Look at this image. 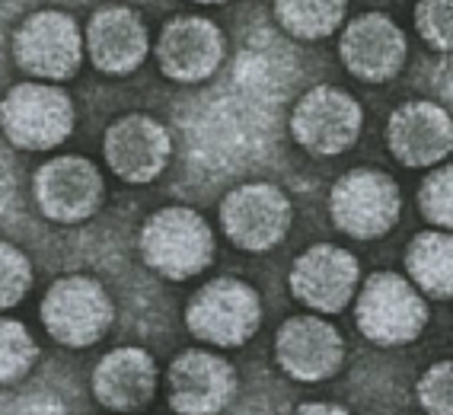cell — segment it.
<instances>
[{"label": "cell", "instance_id": "obj_21", "mask_svg": "<svg viewBox=\"0 0 453 415\" xmlns=\"http://www.w3.org/2000/svg\"><path fill=\"white\" fill-rule=\"evenodd\" d=\"M278 29L300 42L329 39L349 13V0H272Z\"/></svg>", "mask_w": 453, "mask_h": 415}, {"label": "cell", "instance_id": "obj_25", "mask_svg": "<svg viewBox=\"0 0 453 415\" xmlns=\"http://www.w3.org/2000/svg\"><path fill=\"white\" fill-rule=\"evenodd\" d=\"M415 29L434 51H453V0H418Z\"/></svg>", "mask_w": 453, "mask_h": 415}, {"label": "cell", "instance_id": "obj_26", "mask_svg": "<svg viewBox=\"0 0 453 415\" xmlns=\"http://www.w3.org/2000/svg\"><path fill=\"white\" fill-rule=\"evenodd\" d=\"M415 396L425 415H453V361H437L415 383Z\"/></svg>", "mask_w": 453, "mask_h": 415}, {"label": "cell", "instance_id": "obj_6", "mask_svg": "<svg viewBox=\"0 0 453 415\" xmlns=\"http://www.w3.org/2000/svg\"><path fill=\"white\" fill-rule=\"evenodd\" d=\"M13 65L45 83H65L81 71L87 45L83 29L65 10H35L13 29Z\"/></svg>", "mask_w": 453, "mask_h": 415}, {"label": "cell", "instance_id": "obj_18", "mask_svg": "<svg viewBox=\"0 0 453 415\" xmlns=\"http://www.w3.org/2000/svg\"><path fill=\"white\" fill-rule=\"evenodd\" d=\"M389 154L409 170H431L453 154V115L431 99L393 109L387 122Z\"/></svg>", "mask_w": 453, "mask_h": 415}, {"label": "cell", "instance_id": "obj_13", "mask_svg": "<svg viewBox=\"0 0 453 415\" xmlns=\"http://www.w3.org/2000/svg\"><path fill=\"white\" fill-rule=\"evenodd\" d=\"M240 390L236 367L218 351L186 349L166 367V399L176 415H220Z\"/></svg>", "mask_w": 453, "mask_h": 415}, {"label": "cell", "instance_id": "obj_24", "mask_svg": "<svg viewBox=\"0 0 453 415\" xmlns=\"http://www.w3.org/2000/svg\"><path fill=\"white\" fill-rule=\"evenodd\" d=\"M35 272L19 246L0 240V310H13L33 291Z\"/></svg>", "mask_w": 453, "mask_h": 415}, {"label": "cell", "instance_id": "obj_9", "mask_svg": "<svg viewBox=\"0 0 453 415\" xmlns=\"http://www.w3.org/2000/svg\"><path fill=\"white\" fill-rule=\"evenodd\" d=\"M365 109L342 87H310L291 109V138L310 157H339L357 144Z\"/></svg>", "mask_w": 453, "mask_h": 415}, {"label": "cell", "instance_id": "obj_27", "mask_svg": "<svg viewBox=\"0 0 453 415\" xmlns=\"http://www.w3.org/2000/svg\"><path fill=\"white\" fill-rule=\"evenodd\" d=\"M294 415H351L345 406L339 403H326V399H313V403H300L294 409Z\"/></svg>", "mask_w": 453, "mask_h": 415}, {"label": "cell", "instance_id": "obj_8", "mask_svg": "<svg viewBox=\"0 0 453 415\" xmlns=\"http://www.w3.org/2000/svg\"><path fill=\"white\" fill-rule=\"evenodd\" d=\"M220 230L243 253H268L294 224V204L275 182H243L218 204Z\"/></svg>", "mask_w": 453, "mask_h": 415}, {"label": "cell", "instance_id": "obj_5", "mask_svg": "<svg viewBox=\"0 0 453 415\" xmlns=\"http://www.w3.org/2000/svg\"><path fill=\"white\" fill-rule=\"evenodd\" d=\"M45 333L65 349H89L115 323V304L105 285L93 275L55 278L39 304Z\"/></svg>", "mask_w": 453, "mask_h": 415}, {"label": "cell", "instance_id": "obj_7", "mask_svg": "<svg viewBox=\"0 0 453 415\" xmlns=\"http://www.w3.org/2000/svg\"><path fill=\"white\" fill-rule=\"evenodd\" d=\"M403 214L399 182L383 170L357 166L339 176L329 192L332 224L351 240H380L396 227Z\"/></svg>", "mask_w": 453, "mask_h": 415}, {"label": "cell", "instance_id": "obj_12", "mask_svg": "<svg viewBox=\"0 0 453 415\" xmlns=\"http://www.w3.org/2000/svg\"><path fill=\"white\" fill-rule=\"evenodd\" d=\"M288 285L294 301L319 317H329V313H342L355 301L361 288V265L345 246L313 243L294 259Z\"/></svg>", "mask_w": 453, "mask_h": 415}, {"label": "cell", "instance_id": "obj_11", "mask_svg": "<svg viewBox=\"0 0 453 415\" xmlns=\"http://www.w3.org/2000/svg\"><path fill=\"white\" fill-rule=\"evenodd\" d=\"M157 67L173 83L211 81L226 58V39L214 19L202 13H182L163 23L154 45Z\"/></svg>", "mask_w": 453, "mask_h": 415}, {"label": "cell", "instance_id": "obj_28", "mask_svg": "<svg viewBox=\"0 0 453 415\" xmlns=\"http://www.w3.org/2000/svg\"><path fill=\"white\" fill-rule=\"evenodd\" d=\"M192 4H202V7H224L230 0H192Z\"/></svg>", "mask_w": 453, "mask_h": 415}, {"label": "cell", "instance_id": "obj_4", "mask_svg": "<svg viewBox=\"0 0 453 415\" xmlns=\"http://www.w3.org/2000/svg\"><path fill=\"white\" fill-rule=\"evenodd\" d=\"M259 291L234 275L204 281L186 304V329L211 349H240L259 333Z\"/></svg>", "mask_w": 453, "mask_h": 415}, {"label": "cell", "instance_id": "obj_15", "mask_svg": "<svg viewBox=\"0 0 453 415\" xmlns=\"http://www.w3.org/2000/svg\"><path fill=\"white\" fill-rule=\"evenodd\" d=\"M272 355L291 380L323 383L345 365V339L319 313H300L281 323L272 342Z\"/></svg>", "mask_w": 453, "mask_h": 415}, {"label": "cell", "instance_id": "obj_2", "mask_svg": "<svg viewBox=\"0 0 453 415\" xmlns=\"http://www.w3.org/2000/svg\"><path fill=\"white\" fill-rule=\"evenodd\" d=\"M77 109L61 83L23 81L0 96V134L29 154H49L73 134Z\"/></svg>", "mask_w": 453, "mask_h": 415}, {"label": "cell", "instance_id": "obj_23", "mask_svg": "<svg viewBox=\"0 0 453 415\" xmlns=\"http://www.w3.org/2000/svg\"><path fill=\"white\" fill-rule=\"evenodd\" d=\"M418 211L431 227L453 234V163L431 170L418 186Z\"/></svg>", "mask_w": 453, "mask_h": 415}, {"label": "cell", "instance_id": "obj_1", "mask_svg": "<svg viewBox=\"0 0 453 415\" xmlns=\"http://www.w3.org/2000/svg\"><path fill=\"white\" fill-rule=\"evenodd\" d=\"M141 259L150 272L170 281L198 278L218 253L214 230L188 204H166L141 224L138 230Z\"/></svg>", "mask_w": 453, "mask_h": 415}, {"label": "cell", "instance_id": "obj_17", "mask_svg": "<svg viewBox=\"0 0 453 415\" xmlns=\"http://www.w3.org/2000/svg\"><path fill=\"white\" fill-rule=\"evenodd\" d=\"M87 58L105 77H128L150 55V33L138 10L128 4H105L93 10L83 29Z\"/></svg>", "mask_w": 453, "mask_h": 415}, {"label": "cell", "instance_id": "obj_14", "mask_svg": "<svg viewBox=\"0 0 453 415\" xmlns=\"http://www.w3.org/2000/svg\"><path fill=\"white\" fill-rule=\"evenodd\" d=\"M105 166L128 186H147L170 166L173 134L147 112H128L115 119L103 134Z\"/></svg>", "mask_w": 453, "mask_h": 415}, {"label": "cell", "instance_id": "obj_10", "mask_svg": "<svg viewBox=\"0 0 453 415\" xmlns=\"http://www.w3.org/2000/svg\"><path fill=\"white\" fill-rule=\"evenodd\" d=\"M33 198L42 218L55 224H83L103 208L105 180L89 157L61 154L35 170Z\"/></svg>", "mask_w": 453, "mask_h": 415}, {"label": "cell", "instance_id": "obj_20", "mask_svg": "<svg viewBox=\"0 0 453 415\" xmlns=\"http://www.w3.org/2000/svg\"><path fill=\"white\" fill-rule=\"evenodd\" d=\"M405 278L425 297L453 301V234L450 230H421L405 246Z\"/></svg>", "mask_w": 453, "mask_h": 415}, {"label": "cell", "instance_id": "obj_22", "mask_svg": "<svg viewBox=\"0 0 453 415\" xmlns=\"http://www.w3.org/2000/svg\"><path fill=\"white\" fill-rule=\"evenodd\" d=\"M39 361V342L29 326L13 317H0V387L23 380Z\"/></svg>", "mask_w": 453, "mask_h": 415}, {"label": "cell", "instance_id": "obj_3", "mask_svg": "<svg viewBox=\"0 0 453 415\" xmlns=\"http://www.w3.org/2000/svg\"><path fill=\"white\" fill-rule=\"evenodd\" d=\"M428 319V297L399 272H373L355 294L357 333L383 349L415 342Z\"/></svg>", "mask_w": 453, "mask_h": 415}, {"label": "cell", "instance_id": "obj_16", "mask_svg": "<svg viewBox=\"0 0 453 415\" xmlns=\"http://www.w3.org/2000/svg\"><path fill=\"white\" fill-rule=\"evenodd\" d=\"M339 58L355 81L387 83L405 67L409 39L387 13H361L342 29Z\"/></svg>", "mask_w": 453, "mask_h": 415}, {"label": "cell", "instance_id": "obj_19", "mask_svg": "<svg viewBox=\"0 0 453 415\" xmlns=\"http://www.w3.org/2000/svg\"><path fill=\"white\" fill-rule=\"evenodd\" d=\"M157 383H160V371L154 355L138 345L105 351L89 377L99 406L122 415L144 412L157 396Z\"/></svg>", "mask_w": 453, "mask_h": 415}]
</instances>
